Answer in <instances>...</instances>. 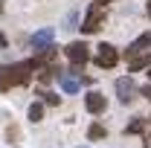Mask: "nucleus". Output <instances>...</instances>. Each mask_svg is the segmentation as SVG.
Listing matches in <instances>:
<instances>
[{"label": "nucleus", "instance_id": "obj_1", "mask_svg": "<svg viewBox=\"0 0 151 148\" xmlns=\"http://www.w3.org/2000/svg\"><path fill=\"white\" fill-rule=\"evenodd\" d=\"M32 70H35V64H32V61H20V64L6 67L9 87H12V84H29V75H32Z\"/></svg>", "mask_w": 151, "mask_h": 148}, {"label": "nucleus", "instance_id": "obj_2", "mask_svg": "<svg viewBox=\"0 0 151 148\" xmlns=\"http://www.w3.org/2000/svg\"><path fill=\"white\" fill-rule=\"evenodd\" d=\"M102 23H105V6H102V0H96L93 6L87 9V18L81 23V29H84V32H99Z\"/></svg>", "mask_w": 151, "mask_h": 148}, {"label": "nucleus", "instance_id": "obj_3", "mask_svg": "<svg viewBox=\"0 0 151 148\" xmlns=\"http://www.w3.org/2000/svg\"><path fill=\"white\" fill-rule=\"evenodd\" d=\"M52 38H55V32H52L50 26L38 29L35 35H32V50H35V55H44V52L52 47Z\"/></svg>", "mask_w": 151, "mask_h": 148}, {"label": "nucleus", "instance_id": "obj_4", "mask_svg": "<svg viewBox=\"0 0 151 148\" xmlns=\"http://www.w3.org/2000/svg\"><path fill=\"white\" fill-rule=\"evenodd\" d=\"M116 61H119V52L113 50L111 44H102L99 47V52H96V67H116Z\"/></svg>", "mask_w": 151, "mask_h": 148}, {"label": "nucleus", "instance_id": "obj_5", "mask_svg": "<svg viewBox=\"0 0 151 148\" xmlns=\"http://www.w3.org/2000/svg\"><path fill=\"white\" fill-rule=\"evenodd\" d=\"M67 58L73 61L76 67H78V64H84V61L90 58V52H87V44H81V41H73V44L67 47Z\"/></svg>", "mask_w": 151, "mask_h": 148}, {"label": "nucleus", "instance_id": "obj_6", "mask_svg": "<svg viewBox=\"0 0 151 148\" xmlns=\"http://www.w3.org/2000/svg\"><path fill=\"white\" fill-rule=\"evenodd\" d=\"M142 52H151V32L139 35V38H137V41L131 44V47H128V58H134V55H142Z\"/></svg>", "mask_w": 151, "mask_h": 148}, {"label": "nucleus", "instance_id": "obj_7", "mask_svg": "<svg viewBox=\"0 0 151 148\" xmlns=\"http://www.w3.org/2000/svg\"><path fill=\"white\" fill-rule=\"evenodd\" d=\"M116 93H119V102L128 105V102L134 99V93H137V87H134L131 78H119V81H116Z\"/></svg>", "mask_w": 151, "mask_h": 148}, {"label": "nucleus", "instance_id": "obj_8", "mask_svg": "<svg viewBox=\"0 0 151 148\" xmlns=\"http://www.w3.org/2000/svg\"><path fill=\"white\" fill-rule=\"evenodd\" d=\"M84 108H87L90 113H102V111H105V96H102V93H87Z\"/></svg>", "mask_w": 151, "mask_h": 148}, {"label": "nucleus", "instance_id": "obj_9", "mask_svg": "<svg viewBox=\"0 0 151 148\" xmlns=\"http://www.w3.org/2000/svg\"><path fill=\"white\" fill-rule=\"evenodd\" d=\"M58 81H61V90H64V93H76V90H78V81H76L73 75L61 73V70H58Z\"/></svg>", "mask_w": 151, "mask_h": 148}, {"label": "nucleus", "instance_id": "obj_10", "mask_svg": "<svg viewBox=\"0 0 151 148\" xmlns=\"http://www.w3.org/2000/svg\"><path fill=\"white\" fill-rule=\"evenodd\" d=\"M142 67H151V52H142V55L131 58V70H142Z\"/></svg>", "mask_w": 151, "mask_h": 148}, {"label": "nucleus", "instance_id": "obj_11", "mask_svg": "<svg viewBox=\"0 0 151 148\" xmlns=\"http://www.w3.org/2000/svg\"><path fill=\"white\" fill-rule=\"evenodd\" d=\"M145 128V122H142V119H134L131 125H128V128H125V134H139V131Z\"/></svg>", "mask_w": 151, "mask_h": 148}, {"label": "nucleus", "instance_id": "obj_12", "mask_svg": "<svg viewBox=\"0 0 151 148\" xmlns=\"http://www.w3.org/2000/svg\"><path fill=\"white\" fill-rule=\"evenodd\" d=\"M87 137H90V139H102V137H105V128H102V125H90Z\"/></svg>", "mask_w": 151, "mask_h": 148}, {"label": "nucleus", "instance_id": "obj_13", "mask_svg": "<svg viewBox=\"0 0 151 148\" xmlns=\"http://www.w3.org/2000/svg\"><path fill=\"white\" fill-rule=\"evenodd\" d=\"M41 116H44V108H41V105H32V108H29V119H32V122H38V119H41Z\"/></svg>", "mask_w": 151, "mask_h": 148}, {"label": "nucleus", "instance_id": "obj_14", "mask_svg": "<svg viewBox=\"0 0 151 148\" xmlns=\"http://www.w3.org/2000/svg\"><path fill=\"white\" fill-rule=\"evenodd\" d=\"M0 90H9V75H6V67H0Z\"/></svg>", "mask_w": 151, "mask_h": 148}, {"label": "nucleus", "instance_id": "obj_15", "mask_svg": "<svg viewBox=\"0 0 151 148\" xmlns=\"http://www.w3.org/2000/svg\"><path fill=\"white\" fill-rule=\"evenodd\" d=\"M64 29H70V32L76 29V12H70V15H67V26H64Z\"/></svg>", "mask_w": 151, "mask_h": 148}, {"label": "nucleus", "instance_id": "obj_16", "mask_svg": "<svg viewBox=\"0 0 151 148\" xmlns=\"http://www.w3.org/2000/svg\"><path fill=\"white\" fill-rule=\"evenodd\" d=\"M41 96H44L50 105H58V96H55V93H41Z\"/></svg>", "mask_w": 151, "mask_h": 148}, {"label": "nucleus", "instance_id": "obj_17", "mask_svg": "<svg viewBox=\"0 0 151 148\" xmlns=\"http://www.w3.org/2000/svg\"><path fill=\"white\" fill-rule=\"evenodd\" d=\"M142 96H145V99H151V84H145V87H142Z\"/></svg>", "mask_w": 151, "mask_h": 148}, {"label": "nucleus", "instance_id": "obj_18", "mask_svg": "<svg viewBox=\"0 0 151 148\" xmlns=\"http://www.w3.org/2000/svg\"><path fill=\"white\" fill-rule=\"evenodd\" d=\"M6 44H9V41H6V35H3V32H0V47H6Z\"/></svg>", "mask_w": 151, "mask_h": 148}, {"label": "nucleus", "instance_id": "obj_19", "mask_svg": "<svg viewBox=\"0 0 151 148\" xmlns=\"http://www.w3.org/2000/svg\"><path fill=\"white\" fill-rule=\"evenodd\" d=\"M145 3H148V6H145V12H148V18H151V0H145Z\"/></svg>", "mask_w": 151, "mask_h": 148}, {"label": "nucleus", "instance_id": "obj_20", "mask_svg": "<svg viewBox=\"0 0 151 148\" xmlns=\"http://www.w3.org/2000/svg\"><path fill=\"white\" fill-rule=\"evenodd\" d=\"M0 12H3V0H0Z\"/></svg>", "mask_w": 151, "mask_h": 148}, {"label": "nucleus", "instance_id": "obj_21", "mask_svg": "<svg viewBox=\"0 0 151 148\" xmlns=\"http://www.w3.org/2000/svg\"><path fill=\"white\" fill-rule=\"evenodd\" d=\"M148 70H151V67H148ZM148 75H151V73H148Z\"/></svg>", "mask_w": 151, "mask_h": 148}]
</instances>
